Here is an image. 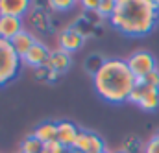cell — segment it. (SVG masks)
Instances as JSON below:
<instances>
[{
  "instance_id": "6",
  "label": "cell",
  "mask_w": 159,
  "mask_h": 153,
  "mask_svg": "<svg viewBox=\"0 0 159 153\" xmlns=\"http://www.w3.org/2000/svg\"><path fill=\"white\" fill-rule=\"evenodd\" d=\"M48 55H50V50L43 44V42H35L34 46H32V50L24 55V59H22V63L24 65H28V67H34V68H39L44 65V61L48 59Z\"/></svg>"
},
{
  "instance_id": "13",
  "label": "cell",
  "mask_w": 159,
  "mask_h": 153,
  "mask_svg": "<svg viewBox=\"0 0 159 153\" xmlns=\"http://www.w3.org/2000/svg\"><path fill=\"white\" fill-rule=\"evenodd\" d=\"M143 111H156L159 109V89H152L144 85V96L139 105Z\"/></svg>"
},
{
  "instance_id": "19",
  "label": "cell",
  "mask_w": 159,
  "mask_h": 153,
  "mask_svg": "<svg viewBox=\"0 0 159 153\" xmlns=\"http://www.w3.org/2000/svg\"><path fill=\"white\" fill-rule=\"evenodd\" d=\"M141 150V140L137 138V137H128L126 140H124V144H122V151L124 153H139Z\"/></svg>"
},
{
  "instance_id": "22",
  "label": "cell",
  "mask_w": 159,
  "mask_h": 153,
  "mask_svg": "<svg viewBox=\"0 0 159 153\" xmlns=\"http://www.w3.org/2000/svg\"><path fill=\"white\" fill-rule=\"evenodd\" d=\"M144 153H159V131H156L144 144Z\"/></svg>"
},
{
  "instance_id": "18",
  "label": "cell",
  "mask_w": 159,
  "mask_h": 153,
  "mask_svg": "<svg viewBox=\"0 0 159 153\" xmlns=\"http://www.w3.org/2000/svg\"><path fill=\"white\" fill-rule=\"evenodd\" d=\"M117 7V0H100V6L96 9V15L102 19H111Z\"/></svg>"
},
{
  "instance_id": "2",
  "label": "cell",
  "mask_w": 159,
  "mask_h": 153,
  "mask_svg": "<svg viewBox=\"0 0 159 153\" xmlns=\"http://www.w3.org/2000/svg\"><path fill=\"white\" fill-rule=\"evenodd\" d=\"M93 85L96 94L109 103L128 102L137 87L135 76L124 59H106L104 67L93 76Z\"/></svg>"
},
{
  "instance_id": "21",
  "label": "cell",
  "mask_w": 159,
  "mask_h": 153,
  "mask_svg": "<svg viewBox=\"0 0 159 153\" xmlns=\"http://www.w3.org/2000/svg\"><path fill=\"white\" fill-rule=\"evenodd\" d=\"M69 150L59 142V140H52V142H46L43 146V151L41 153H67Z\"/></svg>"
},
{
  "instance_id": "16",
  "label": "cell",
  "mask_w": 159,
  "mask_h": 153,
  "mask_svg": "<svg viewBox=\"0 0 159 153\" xmlns=\"http://www.w3.org/2000/svg\"><path fill=\"white\" fill-rule=\"evenodd\" d=\"M43 142L37 140L34 135H30V137H26L24 140H22V144H20V153H41L43 151Z\"/></svg>"
},
{
  "instance_id": "3",
  "label": "cell",
  "mask_w": 159,
  "mask_h": 153,
  "mask_svg": "<svg viewBox=\"0 0 159 153\" xmlns=\"http://www.w3.org/2000/svg\"><path fill=\"white\" fill-rule=\"evenodd\" d=\"M20 57L15 52L11 41L0 37V87L7 85L11 79H15L20 68Z\"/></svg>"
},
{
  "instance_id": "14",
  "label": "cell",
  "mask_w": 159,
  "mask_h": 153,
  "mask_svg": "<svg viewBox=\"0 0 159 153\" xmlns=\"http://www.w3.org/2000/svg\"><path fill=\"white\" fill-rule=\"evenodd\" d=\"M32 24H34L37 30H41V32L50 30V19H48V15H46L44 9L35 7V11H34V15H32Z\"/></svg>"
},
{
  "instance_id": "15",
  "label": "cell",
  "mask_w": 159,
  "mask_h": 153,
  "mask_svg": "<svg viewBox=\"0 0 159 153\" xmlns=\"http://www.w3.org/2000/svg\"><path fill=\"white\" fill-rule=\"evenodd\" d=\"M72 150H76V151H80V153H89V150H91V131L80 129L78 138H76Z\"/></svg>"
},
{
  "instance_id": "9",
  "label": "cell",
  "mask_w": 159,
  "mask_h": 153,
  "mask_svg": "<svg viewBox=\"0 0 159 153\" xmlns=\"http://www.w3.org/2000/svg\"><path fill=\"white\" fill-rule=\"evenodd\" d=\"M28 9H30L28 0H0V15L20 19L24 13H28Z\"/></svg>"
},
{
  "instance_id": "23",
  "label": "cell",
  "mask_w": 159,
  "mask_h": 153,
  "mask_svg": "<svg viewBox=\"0 0 159 153\" xmlns=\"http://www.w3.org/2000/svg\"><path fill=\"white\" fill-rule=\"evenodd\" d=\"M144 85L146 87H152V89H159V70L157 68L144 77Z\"/></svg>"
},
{
  "instance_id": "25",
  "label": "cell",
  "mask_w": 159,
  "mask_h": 153,
  "mask_svg": "<svg viewBox=\"0 0 159 153\" xmlns=\"http://www.w3.org/2000/svg\"><path fill=\"white\" fill-rule=\"evenodd\" d=\"M81 6H83L87 11H94V13H96V9H98V6H100V0H83Z\"/></svg>"
},
{
  "instance_id": "5",
  "label": "cell",
  "mask_w": 159,
  "mask_h": 153,
  "mask_svg": "<svg viewBox=\"0 0 159 153\" xmlns=\"http://www.w3.org/2000/svg\"><path fill=\"white\" fill-rule=\"evenodd\" d=\"M83 42H85V35L80 30H76L74 26L65 28L59 33V50H65L67 54H72V52L80 50L83 46Z\"/></svg>"
},
{
  "instance_id": "24",
  "label": "cell",
  "mask_w": 159,
  "mask_h": 153,
  "mask_svg": "<svg viewBox=\"0 0 159 153\" xmlns=\"http://www.w3.org/2000/svg\"><path fill=\"white\" fill-rule=\"evenodd\" d=\"M143 96H144V87H135L133 92L129 94V100H128V102H131V103H135V105H141Z\"/></svg>"
},
{
  "instance_id": "17",
  "label": "cell",
  "mask_w": 159,
  "mask_h": 153,
  "mask_svg": "<svg viewBox=\"0 0 159 153\" xmlns=\"http://www.w3.org/2000/svg\"><path fill=\"white\" fill-rule=\"evenodd\" d=\"M104 63H106V59H104L100 54H91V55L85 59V70H87L91 76H94V74L104 67Z\"/></svg>"
},
{
  "instance_id": "1",
  "label": "cell",
  "mask_w": 159,
  "mask_h": 153,
  "mask_svg": "<svg viewBox=\"0 0 159 153\" xmlns=\"http://www.w3.org/2000/svg\"><path fill=\"white\" fill-rule=\"evenodd\" d=\"M159 19V2L152 0H117L111 26L129 37H143L150 33Z\"/></svg>"
},
{
  "instance_id": "8",
  "label": "cell",
  "mask_w": 159,
  "mask_h": 153,
  "mask_svg": "<svg viewBox=\"0 0 159 153\" xmlns=\"http://www.w3.org/2000/svg\"><path fill=\"white\" fill-rule=\"evenodd\" d=\"M80 129L70 124V122H57V140L67 148V150H72L76 138H78Z\"/></svg>"
},
{
  "instance_id": "28",
  "label": "cell",
  "mask_w": 159,
  "mask_h": 153,
  "mask_svg": "<svg viewBox=\"0 0 159 153\" xmlns=\"http://www.w3.org/2000/svg\"><path fill=\"white\" fill-rule=\"evenodd\" d=\"M67 153H80V151H76V150H69Z\"/></svg>"
},
{
  "instance_id": "26",
  "label": "cell",
  "mask_w": 159,
  "mask_h": 153,
  "mask_svg": "<svg viewBox=\"0 0 159 153\" xmlns=\"http://www.w3.org/2000/svg\"><path fill=\"white\" fill-rule=\"evenodd\" d=\"M48 68H44V67H39V68H35V77L41 79V81H46V77H48Z\"/></svg>"
},
{
  "instance_id": "4",
  "label": "cell",
  "mask_w": 159,
  "mask_h": 153,
  "mask_svg": "<svg viewBox=\"0 0 159 153\" xmlns=\"http://www.w3.org/2000/svg\"><path fill=\"white\" fill-rule=\"evenodd\" d=\"M126 63H128V67H129V70H131L133 76L143 77V79L148 76L150 72H154V70L157 68L154 55H152L150 52H146V50H137V52H133V54L126 59Z\"/></svg>"
},
{
  "instance_id": "10",
  "label": "cell",
  "mask_w": 159,
  "mask_h": 153,
  "mask_svg": "<svg viewBox=\"0 0 159 153\" xmlns=\"http://www.w3.org/2000/svg\"><path fill=\"white\" fill-rule=\"evenodd\" d=\"M35 42H37L35 37H34L30 32H24V30H22L17 37L13 39V41H11V44H13V48H15V52L19 54V57H20V59H24V55L32 50V46H34Z\"/></svg>"
},
{
  "instance_id": "11",
  "label": "cell",
  "mask_w": 159,
  "mask_h": 153,
  "mask_svg": "<svg viewBox=\"0 0 159 153\" xmlns=\"http://www.w3.org/2000/svg\"><path fill=\"white\" fill-rule=\"evenodd\" d=\"M34 137L37 140H41L43 144L57 140V122H43V124H39L35 127V131H34Z\"/></svg>"
},
{
  "instance_id": "20",
  "label": "cell",
  "mask_w": 159,
  "mask_h": 153,
  "mask_svg": "<svg viewBox=\"0 0 159 153\" xmlns=\"http://www.w3.org/2000/svg\"><path fill=\"white\" fill-rule=\"evenodd\" d=\"M74 4L76 2H72V0H50L48 7L52 11H69V9L74 7Z\"/></svg>"
},
{
  "instance_id": "7",
  "label": "cell",
  "mask_w": 159,
  "mask_h": 153,
  "mask_svg": "<svg viewBox=\"0 0 159 153\" xmlns=\"http://www.w3.org/2000/svg\"><path fill=\"white\" fill-rule=\"evenodd\" d=\"M22 32V22L17 17H7L0 15V37L6 41H13Z\"/></svg>"
},
{
  "instance_id": "12",
  "label": "cell",
  "mask_w": 159,
  "mask_h": 153,
  "mask_svg": "<svg viewBox=\"0 0 159 153\" xmlns=\"http://www.w3.org/2000/svg\"><path fill=\"white\" fill-rule=\"evenodd\" d=\"M50 61H52V70L61 74L70 67V54H67L65 50H54L50 52Z\"/></svg>"
},
{
  "instance_id": "29",
  "label": "cell",
  "mask_w": 159,
  "mask_h": 153,
  "mask_svg": "<svg viewBox=\"0 0 159 153\" xmlns=\"http://www.w3.org/2000/svg\"><path fill=\"white\" fill-rule=\"evenodd\" d=\"M117 153H124V151H117Z\"/></svg>"
},
{
  "instance_id": "27",
  "label": "cell",
  "mask_w": 159,
  "mask_h": 153,
  "mask_svg": "<svg viewBox=\"0 0 159 153\" xmlns=\"http://www.w3.org/2000/svg\"><path fill=\"white\" fill-rule=\"evenodd\" d=\"M57 77H59V72L50 70V72H48V77H46V81H48V83H56V81H57Z\"/></svg>"
}]
</instances>
